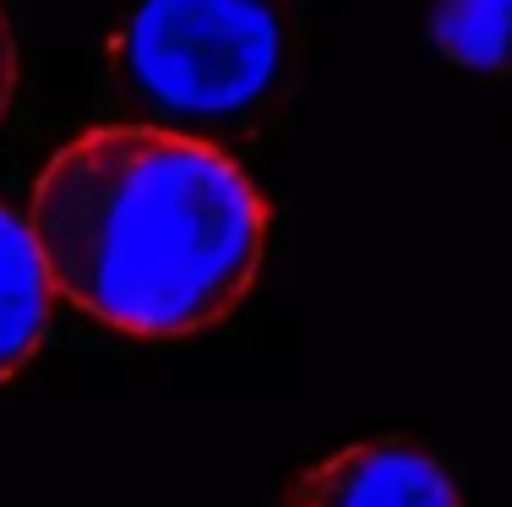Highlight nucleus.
Wrapping results in <instances>:
<instances>
[{
    "mask_svg": "<svg viewBox=\"0 0 512 507\" xmlns=\"http://www.w3.org/2000/svg\"><path fill=\"white\" fill-rule=\"evenodd\" d=\"M55 284L44 273V257L33 246L28 219L0 202V382H11L50 333Z\"/></svg>",
    "mask_w": 512,
    "mask_h": 507,
    "instance_id": "4",
    "label": "nucleus"
},
{
    "mask_svg": "<svg viewBox=\"0 0 512 507\" xmlns=\"http://www.w3.org/2000/svg\"><path fill=\"white\" fill-rule=\"evenodd\" d=\"M431 39L458 71L512 77V0H436Z\"/></svg>",
    "mask_w": 512,
    "mask_h": 507,
    "instance_id": "5",
    "label": "nucleus"
},
{
    "mask_svg": "<svg viewBox=\"0 0 512 507\" xmlns=\"http://www.w3.org/2000/svg\"><path fill=\"white\" fill-rule=\"evenodd\" d=\"M300 55V0H137L104 50V110L120 126L251 148L289 115Z\"/></svg>",
    "mask_w": 512,
    "mask_h": 507,
    "instance_id": "2",
    "label": "nucleus"
},
{
    "mask_svg": "<svg viewBox=\"0 0 512 507\" xmlns=\"http://www.w3.org/2000/svg\"><path fill=\"white\" fill-rule=\"evenodd\" d=\"M289 507H463L453 469L420 442H360L311 469Z\"/></svg>",
    "mask_w": 512,
    "mask_h": 507,
    "instance_id": "3",
    "label": "nucleus"
},
{
    "mask_svg": "<svg viewBox=\"0 0 512 507\" xmlns=\"http://www.w3.org/2000/svg\"><path fill=\"white\" fill-rule=\"evenodd\" d=\"M17 71H22L17 33H11V17H6V6H0V120H6L11 99H17Z\"/></svg>",
    "mask_w": 512,
    "mask_h": 507,
    "instance_id": "6",
    "label": "nucleus"
},
{
    "mask_svg": "<svg viewBox=\"0 0 512 507\" xmlns=\"http://www.w3.org/2000/svg\"><path fill=\"white\" fill-rule=\"evenodd\" d=\"M28 229L55 295L131 338L218 328L267 257V202L224 148L120 120L44 164Z\"/></svg>",
    "mask_w": 512,
    "mask_h": 507,
    "instance_id": "1",
    "label": "nucleus"
}]
</instances>
